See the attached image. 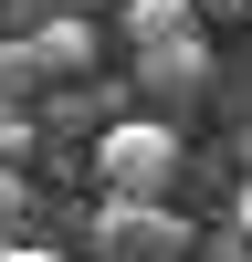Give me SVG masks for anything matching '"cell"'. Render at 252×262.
Instances as JSON below:
<instances>
[{
    "instance_id": "cell-1",
    "label": "cell",
    "mask_w": 252,
    "mask_h": 262,
    "mask_svg": "<svg viewBox=\"0 0 252 262\" xmlns=\"http://www.w3.org/2000/svg\"><path fill=\"white\" fill-rule=\"evenodd\" d=\"M95 179H105V200H168L179 189V126L168 116H116L95 137Z\"/></svg>"
},
{
    "instance_id": "cell-8",
    "label": "cell",
    "mask_w": 252,
    "mask_h": 262,
    "mask_svg": "<svg viewBox=\"0 0 252 262\" xmlns=\"http://www.w3.org/2000/svg\"><path fill=\"white\" fill-rule=\"evenodd\" d=\"M0 158H32V116H0Z\"/></svg>"
},
{
    "instance_id": "cell-2",
    "label": "cell",
    "mask_w": 252,
    "mask_h": 262,
    "mask_svg": "<svg viewBox=\"0 0 252 262\" xmlns=\"http://www.w3.org/2000/svg\"><path fill=\"white\" fill-rule=\"evenodd\" d=\"M95 242H105V262H179V252H200V231H189V210H168V200H105L95 210Z\"/></svg>"
},
{
    "instance_id": "cell-10",
    "label": "cell",
    "mask_w": 252,
    "mask_h": 262,
    "mask_svg": "<svg viewBox=\"0 0 252 262\" xmlns=\"http://www.w3.org/2000/svg\"><path fill=\"white\" fill-rule=\"evenodd\" d=\"M0 262H63V252H42V242H0Z\"/></svg>"
},
{
    "instance_id": "cell-5",
    "label": "cell",
    "mask_w": 252,
    "mask_h": 262,
    "mask_svg": "<svg viewBox=\"0 0 252 262\" xmlns=\"http://www.w3.org/2000/svg\"><path fill=\"white\" fill-rule=\"evenodd\" d=\"M42 95V63H32V42H0V105H32Z\"/></svg>"
},
{
    "instance_id": "cell-9",
    "label": "cell",
    "mask_w": 252,
    "mask_h": 262,
    "mask_svg": "<svg viewBox=\"0 0 252 262\" xmlns=\"http://www.w3.org/2000/svg\"><path fill=\"white\" fill-rule=\"evenodd\" d=\"M231 242H252V179H242V200H231Z\"/></svg>"
},
{
    "instance_id": "cell-3",
    "label": "cell",
    "mask_w": 252,
    "mask_h": 262,
    "mask_svg": "<svg viewBox=\"0 0 252 262\" xmlns=\"http://www.w3.org/2000/svg\"><path fill=\"white\" fill-rule=\"evenodd\" d=\"M200 74H210V42H200V21H179V32L137 42V84H158V95H200Z\"/></svg>"
},
{
    "instance_id": "cell-6",
    "label": "cell",
    "mask_w": 252,
    "mask_h": 262,
    "mask_svg": "<svg viewBox=\"0 0 252 262\" xmlns=\"http://www.w3.org/2000/svg\"><path fill=\"white\" fill-rule=\"evenodd\" d=\"M179 21H189V0H126V42H158Z\"/></svg>"
},
{
    "instance_id": "cell-7",
    "label": "cell",
    "mask_w": 252,
    "mask_h": 262,
    "mask_svg": "<svg viewBox=\"0 0 252 262\" xmlns=\"http://www.w3.org/2000/svg\"><path fill=\"white\" fill-rule=\"evenodd\" d=\"M189 21H200V32H221V21H252V0H189Z\"/></svg>"
},
{
    "instance_id": "cell-4",
    "label": "cell",
    "mask_w": 252,
    "mask_h": 262,
    "mask_svg": "<svg viewBox=\"0 0 252 262\" xmlns=\"http://www.w3.org/2000/svg\"><path fill=\"white\" fill-rule=\"evenodd\" d=\"M32 63H42V84H84V74H95V21H74V11L42 21V32H32Z\"/></svg>"
}]
</instances>
